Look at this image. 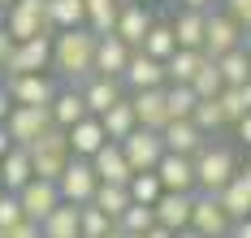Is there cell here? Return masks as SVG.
<instances>
[{"instance_id":"cell-57","label":"cell","mask_w":251,"mask_h":238,"mask_svg":"<svg viewBox=\"0 0 251 238\" xmlns=\"http://www.w3.org/2000/svg\"><path fill=\"white\" fill-rule=\"evenodd\" d=\"M122 238H143V234H122Z\"/></svg>"},{"instance_id":"cell-15","label":"cell","mask_w":251,"mask_h":238,"mask_svg":"<svg viewBox=\"0 0 251 238\" xmlns=\"http://www.w3.org/2000/svg\"><path fill=\"white\" fill-rule=\"evenodd\" d=\"M87 160H91V173H96L100 182H117V186H126V182H130V173H134V169L126 165L122 147H117L113 139H104V143H100V147H96Z\"/></svg>"},{"instance_id":"cell-39","label":"cell","mask_w":251,"mask_h":238,"mask_svg":"<svg viewBox=\"0 0 251 238\" xmlns=\"http://www.w3.org/2000/svg\"><path fill=\"white\" fill-rule=\"evenodd\" d=\"M113 230V221L96 204H78V238H104Z\"/></svg>"},{"instance_id":"cell-6","label":"cell","mask_w":251,"mask_h":238,"mask_svg":"<svg viewBox=\"0 0 251 238\" xmlns=\"http://www.w3.org/2000/svg\"><path fill=\"white\" fill-rule=\"evenodd\" d=\"M117 147H122L126 165L139 173V169H156V160L165 156V143H160V130H143V126H134V130L117 139Z\"/></svg>"},{"instance_id":"cell-35","label":"cell","mask_w":251,"mask_h":238,"mask_svg":"<svg viewBox=\"0 0 251 238\" xmlns=\"http://www.w3.org/2000/svg\"><path fill=\"white\" fill-rule=\"evenodd\" d=\"M139 48H143L148 56H156V61H165V56H169V52L177 48V39H174V26H169V22H151Z\"/></svg>"},{"instance_id":"cell-1","label":"cell","mask_w":251,"mask_h":238,"mask_svg":"<svg viewBox=\"0 0 251 238\" xmlns=\"http://www.w3.org/2000/svg\"><path fill=\"white\" fill-rule=\"evenodd\" d=\"M91 56H96V30L91 26H70V30H52V65L61 70L65 82L91 78Z\"/></svg>"},{"instance_id":"cell-16","label":"cell","mask_w":251,"mask_h":238,"mask_svg":"<svg viewBox=\"0 0 251 238\" xmlns=\"http://www.w3.org/2000/svg\"><path fill=\"white\" fill-rule=\"evenodd\" d=\"M191 195L195 190H160L156 195V204H151V212H156V225H165V230H186V221H191Z\"/></svg>"},{"instance_id":"cell-25","label":"cell","mask_w":251,"mask_h":238,"mask_svg":"<svg viewBox=\"0 0 251 238\" xmlns=\"http://www.w3.org/2000/svg\"><path fill=\"white\" fill-rule=\"evenodd\" d=\"M39 238H78V204L61 199V204L39 221Z\"/></svg>"},{"instance_id":"cell-34","label":"cell","mask_w":251,"mask_h":238,"mask_svg":"<svg viewBox=\"0 0 251 238\" xmlns=\"http://www.w3.org/2000/svg\"><path fill=\"white\" fill-rule=\"evenodd\" d=\"M221 87H226V82H221V70H217V61L203 52L200 70H195V78H191V91H195V100H212Z\"/></svg>"},{"instance_id":"cell-38","label":"cell","mask_w":251,"mask_h":238,"mask_svg":"<svg viewBox=\"0 0 251 238\" xmlns=\"http://www.w3.org/2000/svg\"><path fill=\"white\" fill-rule=\"evenodd\" d=\"M126 190H130L134 204H156V195H160L165 186H160V178H156V169H139V173H130Z\"/></svg>"},{"instance_id":"cell-13","label":"cell","mask_w":251,"mask_h":238,"mask_svg":"<svg viewBox=\"0 0 251 238\" xmlns=\"http://www.w3.org/2000/svg\"><path fill=\"white\" fill-rule=\"evenodd\" d=\"M122 82L130 91H148V87H165V61L148 56L143 48H130V61L122 70Z\"/></svg>"},{"instance_id":"cell-14","label":"cell","mask_w":251,"mask_h":238,"mask_svg":"<svg viewBox=\"0 0 251 238\" xmlns=\"http://www.w3.org/2000/svg\"><path fill=\"white\" fill-rule=\"evenodd\" d=\"M148 26H151L148 4H139V0H122L117 22H113V35L122 39L126 48H139V44H143V35H148Z\"/></svg>"},{"instance_id":"cell-21","label":"cell","mask_w":251,"mask_h":238,"mask_svg":"<svg viewBox=\"0 0 251 238\" xmlns=\"http://www.w3.org/2000/svg\"><path fill=\"white\" fill-rule=\"evenodd\" d=\"M217 199H221V208L229 212V221L247 216V212H251V169H234L229 182L217 190Z\"/></svg>"},{"instance_id":"cell-47","label":"cell","mask_w":251,"mask_h":238,"mask_svg":"<svg viewBox=\"0 0 251 238\" xmlns=\"http://www.w3.org/2000/svg\"><path fill=\"white\" fill-rule=\"evenodd\" d=\"M234 126H238V139H243V143L251 147V113H243V117H238Z\"/></svg>"},{"instance_id":"cell-45","label":"cell","mask_w":251,"mask_h":238,"mask_svg":"<svg viewBox=\"0 0 251 238\" xmlns=\"http://www.w3.org/2000/svg\"><path fill=\"white\" fill-rule=\"evenodd\" d=\"M13 48H18V39H13L9 30H0V70H4V61L13 56Z\"/></svg>"},{"instance_id":"cell-53","label":"cell","mask_w":251,"mask_h":238,"mask_svg":"<svg viewBox=\"0 0 251 238\" xmlns=\"http://www.w3.org/2000/svg\"><path fill=\"white\" fill-rule=\"evenodd\" d=\"M238 48H243V52L251 56V30H243V44H238Z\"/></svg>"},{"instance_id":"cell-29","label":"cell","mask_w":251,"mask_h":238,"mask_svg":"<svg viewBox=\"0 0 251 238\" xmlns=\"http://www.w3.org/2000/svg\"><path fill=\"white\" fill-rule=\"evenodd\" d=\"M200 61H203L200 48H174L165 56V82H191L195 70H200Z\"/></svg>"},{"instance_id":"cell-54","label":"cell","mask_w":251,"mask_h":238,"mask_svg":"<svg viewBox=\"0 0 251 238\" xmlns=\"http://www.w3.org/2000/svg\"><path fill=\"white\" fill-rule=\"evenodd\" d=\"M174 238H203V234H195V230H177Z\"/></svg>"},{"instance_id":"cell-17","label":"cell","mask_w":251,"mask_h":238,"mask_svg":"<svg viewBox=\"0 0 251 238\" xmlns=\"http://www.w3.org/2000/svg\"><path fill=\"white\" fill-rule=\"evenodd\" d=\"M160 143H165V152H182V156H195L203 143H208V134L191 121V117H174V121H165V130H160Z\"/></svg>"},{"instance_id":"cell-43","label":"cell","mask_w":251,"mask_h":238,"mask_svg":"<svg viewBox=\"0 0 251 238\" xmlns=\"http://www.w3.org/2000/svg\"><path fill=\"white\" fill-rule=\"evenodd\" d=\"M226 13H229L243 30H251V0H226Z\"/></svg>"},{"instance_id":"cell-3","label":"cell","mask_w":251,"mask_h":238,"mask_svg":"<svg viewBox=\"0 0 251 238\" xmlns=\"http://www.w3.org/2000/svg\"><path fill=\"white\" fill-rule=\"evenodd\" d=\"M26 156H30V173H35V178L56 182V173H61V169H65V160H70V139H65L61 126H48V130L26 147Z\"/></svg>"},{"instance_id":"cell-33","label":"cell","mask_w":251,"mask_h":238,"mask_svg":"<svg viewBox=\"0 0 251 238\" xmlns=\"http://www.w3.org/2000/svg\"><path fill=\"white\" fill-rule=\"evenodd\" d=\"M117 9H122V0H82L87 26L96 30V35H108V30H113V22H117Z\"/></svg>"},{"instance_id":"cell-8","label":"cell","mask_w":251,"mask_h":238,"mask_svg":"<svg viewBox=\"0 0 251 238\" xmlns=\"http://www.w3.org/2000/svg\"><path fill=\"white\" fill-rule=\"evenodd\" d=\"M48 65H52V35L44 30V35H30L13 48V56L4 61V74H39Z\"/></svg>"},{"instance_id":"cell-19","label":"cell","mask_w":251,"mask_h":238,"mask_svg":"<svg viewBox=\"0 0 251 238\" xmlns=\"http://www.w3.org/2000/svg\"><path fill=\"white\" fill-rule=\"evenodd\" d=\"M156 178L165 190H195V160L182 152H165L156 160Z\"/></svg>"},{"instance_id":"cell-4","label":"cell","mask_w":251,"mask_h":238,"mask_svg":"<svg viewBox=\"0 0 251 238\" xmlns=\"http://www.w3.org/2000/svg\"><path fill=\"white\" fill-rule=\"evenodd\" d=\"M4 134H9V143H18V147H30L39 134L52 126L48 108L44 104H9V113H4Z\"/></svg>"},{"instance_id":"cell-27","label":"cell","mask_w":251,"mask_h":238,"mask_svg":"<svg viewBox=\"0 0 251 238\" xmlns=\"http://www.w3.org/2000/svg\"><path fill=\"white\" fill-rule=\"evenodd\" d=\"M44 22L48 30H70V26H87L82 0H44Z\"/></svg>"},{"instance_id":"cell-51","label":"cell","mask_w":251,"mask_h":238,"mask_svg":"<svg viewBox=\"0 0 251 238\" xmlns=\"http://www.w3.org/2000/svg\"><path fill=\"white\" fill-rule=\"evenodd\" d=\"M182 9H212V0H182Z\"/></svg>"},{"instance_id":"cell-26","label":"cell","mask_w":251,"mask_h":238,"mask_svg":"<svg viewBox=\"0 0 251 238\" xmlns=\"http://www.w3.org/2000/svg\"><path fill=\"white\" fill-rule=\"evenodd\" d=\"M30 178H35V173H30V156H26V147L13 143V147L0 156V182H4V190H22Z\"/></svg>"},{"instance_id":"cell-37","label":"cell","mask_w":251,"mask_h":238,"mask_svg":"<svg viewBox=\"0 0 251 238\" xmlns=\"http://www.w3.org/2000/svg\"><path fill=\"white\" fill-rule=\"evenodd\" d=\"M191 108H195L191 82H165V113H169V121L174 117H191Z\"/></svg>"},{"instance_id":"cell-31","label":"cell","mask_w":251,"mask_h":238,"mask_svg":"<svg viewBox=\"0 0 251 238\" xmlns=\"http://www.w3.org/2000/svg\"><path fill=\"white\" fill-rule=\"evenodd\" d=\"M169 26H174L177 48H203V9H182L177 22H169Z\"/></svg>"},{"instance_id":"cell-41","label":"cell","mask_w":251,"mask_h":238,"mask_svg":"<svg viewBox=\"0 0 251 238\" xmlns=\"http://www.w3.org/2000/svg\"><path fill=\"white\" fill-rule=\"evenodd\" d=\"M212 100H217V108H221L226 126H234V121H238V117L247 113V108H243V95H238V87H221V91H217Z\"/></svg>"},{"instance_id":"cell-42","label":"cell","mask_w":251,"mask_h":238,"mask_svg":"<svg viewBox=\"0 0 251 238\" xmlns=\"http://www.w3.org/2000/svg\"><path fill=\"white\" fill-rule=\"evenodd\" d=\"M13 221H22V204L13 190H0V230H9Z\"/></svg>"},{"instance_id":"cell-44","label":"cell","mask_w":251,"mask_h":238,"mask_svg":"<svg viewBox=\"0 0 251 238\" xmlns=\"http://www.w3.org/2000/svg\"><path fill=\"white\" fill-rule=\"evenodd\" d=\"M0 238H39V221H13L9 230H0Z\"/></svg>"},{"instance_id":"cell-40","label":"cell","mask_w":251,"mask_h":238,"mask_svg":"<svg viewBox=\"0 0 251 238\" xmlns=\"http://www.w3.org/2000/svg\"><path fill=\"white\" fill-rule=\"evenodd\" d=\"M191 121H195L203 134H217L221 126H226V117H221L217 100H195V108H191Z\"/></svg>"},{"instance_id":"cell-10","label":"cell","mask_w":251,"mask_h":238,"mask_svg":"<svg viewBox=\"0 0 251 238\" xmlns=\"http://www.w3.org/2000/svg\"><path fill=\"white\" fill-rule=\"evenodd\" d=\"M4 30H9L18 44L30 39V35H44V30H48V22H44V0H13V4L4 9Z\"/></svg>"},{"instance_id":"cell-23","label":"cell","mask_w":251,"mask_h":238,"mask_svg":"<svg viewBox=\"0 0 251 238\" xmlns=\"http://www.w3.org/2000/svg\"><path fill=\"white\" fill-rule=\"evenodd\" d=\"M82 104H87V113H96L100 117L108 104H117L122 100V78H104V74H91V78H82Z\"/></svg>"},{"instance_id":"cell-20","label":"cell","mask_w":251,"mask_h":238,"mask_svg":"<svg viewBox=\"0 0 251 238\" xmlns=\"http://www.w3.org/2000/svg\"><path fill=\"white\" fill-rule=\"evenodd\" d=\"M134 121L143 126V130H165V121H169V113H165V87H148V91H134Z\"/></svg>"},{"instance_id":"cell-48","label":"cell","mask_w":251,"mask_h":238,"mask_svg":"<svg viewBox=\"0 0 251 238\" xmlns=\"http://www.w3.org/2000/svg\"><path fill=\"white\" fill-rule=\"evenodd\" d=\"M143 238H174V230H165V225H151V230H143Z\"/></svg>"},{"instance_id":"cell-2","label":"cell","mask_w":251,"mask_h":238,"mask_svg":"<svg viewBox=\"0 0 251 238\" xmlns=\"http://www.w3.org/2000/svg\"><path fill=\"white\" fill-rule=\"evenodd\" d=\"M191 160H195V190H208V195H217L229 182V173L238 169L234 147H226V143H203Z\"/></svg>"},{"instance_id":"cell-5","label":"cell","mask_w":251,"mask_h":238,"mask_svg":"<svg viewBox=\"0 0 251 238\" xmlns=\"http://www.w3.org/2000/svg\"><path fill=\"white\" fill-rule=\"evenodd\" d=\"M229 212L221 208V199L217 195H208V190H195L191 195V221H186V230H195L203 238H229Z\"/></svg>"},{"instance_id":"cell-46","label":"cell","mask_w":251,"mask_h":238,"mask_svg":"<svg viewBox=\"0 0 251 238\" xmlns=\"http://www.w3.org/2000/svg\"><path fill=\"white\" fill-rule=\"evenodd\" d=\"M229 238H251V212H247V216H238V221L229 225Z\"/></svg>"},{"instance_id":"cell-24","label":"cell","mask_w":251,"mask_h":238,"mask_svg":"<svg viewBox=\"0 0 251 238\" xmlns=\"http://www.w3.org/2000/svg\"><path fill=\"white\" fill-rule=\"evenodd\" d=\"M65 139H70V156H91V152L104 143V126H100V117H96V113L78 117L74 126L65 130Z\"/></svg>"},{"instance_id":"cell-22","label":"cell","mask_w":251,"mask_h":238,"mask_svg":"<svg viewBox=\"0 0 251 238\" xmlns=\"http://www.w3.org/2000/svg\"><path fill=\"white\" fill-rule=\"evenodd\" d=\"M48 117H52V126H61V130H70L78 117H87L82 91H78L74 82H70V87H56V95L48 100Z\"/></svg>"},{"instance_id":"cell-52","label":"cell","mask_w":251,"mask_h":238,"mask_svg":"<svg viewBox=\"0 0 251 238\" xmlns=\"http://www.w3.org/2000/svg\"><path fill=\"white\" fill-rule=\"evenodd\" d=\"M9 147H13V143H9V134H4V126H0V156H4Z\"/></svg>"},{"instance_id":"cell-12","label":"cell","mask_w":251,"mask_h":238,"mask_svg":"<svg viewBox=\"0 0 251 238\" xmlns=\"http://www.w3.org/2000/svg\"><path fill=\"white\" fill-rule=\"evenodd\" d=\"M13 195H18V204H22L26 221H44V216L61 204V190H56V182H48V178H30V182H26L22 190H13Z\"/></svg>"},{"instance_id":"cell-49","label":"cell","mask_w":251,"mask_h":238,"mask_svg":"<svg viewBox=\"0 0 251 238\" xmlns=\"http://www.w3.org/2000/svg\"><path fill=\"white\" fill-rule=\"evenodd\" d=\"M238 95H243V108H247V113H251V78L243 82V87H238Z\"/></svg>"},{"instance_id":"cell-32","label":"cell","mask_w":251,"mask_h":238,"mask_svg":"<svg viewBox=\"0 0 251 238\" xmlns=\"http://www.w3.org/2000/svg\"><path fill=\"white\" fill-rule=\"evenodd\" d=\"M217 61V70H221V82L226 87H243V82L251 78V56L243 52V48H229V52L212 56Z\"/></svg>"},{"instance_id":"cell-30","label":"cell","mask_w":251,"mask_h":238,"mask_svg":"<svg viewBox=\"0 0 251 238\" xmlns=\"http://www.w3.org/2000/svg\"><path fill=\"white\" fill-rule=\"evenodd\" d=\"M87 204H96L108 221H117V216L126 212V204H130V190L117 186V182H96V190H91V199H87Z\"/></svg>"},{"instance_id":"cell-56","label":"cell","mask_w":251,"mask_h":238,"mask_svg":"<svg viewBox=\"0 0 251 238\" xmlns=\"http://www.w3.org/2000/svg\"><path fill=\"white\" fill-rule=\"evenodd\" d=\"M0 30H4V4H0Z\"/></svg>"},{"instance_id":"cell-50","label":"cell","mask_w":251,"mask_h":238,"mask_svg":"<svg viewBox=\"0 0 251 238\" xmlns=\"http://www.w3.org/2000/svg\"><path fill=\"white\" fill-rule=\"evenodd\" d=\"M9 104H13V100H9V91L0 87V121H4V113H9Z\"/></svg>"},{"instance_id":"cell-9","label":"cell","mask_w":251,"mask_h":238,"mask_svg":"<svg viewBox=\"0 0 251 238\" xmlns=\"http://www.w3.org/2000/svg\"><path fill=\"white\" fill-rule=\"evenodd\" d=\"M96 173H91V160L87 156H70L65 160V169L56 173V190H61V199H70V204H87L91 199V190H96Z\"/></svg>"},{"instance_id":"cell-36","label":"cell","mask_w":251,"mask_h":238,"mask_svg":"<svg viewBox=\"0 0 251 238\" xmlns=\"http://www.w3.org/2000/svg\"><path fill=\"white\" fill-rule=\"evenodd\" d=\"M113 225H117L122 234H143V230H151V225H156V212H151V204H134V199H130V204H126V212L113 221Z\"/></svg>"},{"instance_id":"cell-11","label":"cell","mask_w":251,"mask_h":238,"mask_svg":"<svg viewBox=\"0 0 251 238\" xmlns=\"http://www.w3.org/2000/svg\"><path fill=\"white\" fill-rule=\"evenodd\" d=\"M4 91H9V100L13 104H44L56 95V82L39 70V74H4Z\"/></svg>"},{"instance_id":"cell-60","label":"cell","mask_w":251,"mask_h":238,"mask_svg":"<svg viewBox=\"0 0 251 238\" xmlns=\"http://www.w3.org/2000/svg\"><path fill=\"white\" fill-rule=\"evenodd\" d=\"M139 4H151V0H139Z\"/></svg>"},{"instance_id":"cell-58","label":"cell","mask_w":251,"mask_h":238,"mask_svg":"<svg viewBox=\"0 0 251 238\" xmlns=\"http://www.w3.org/2000/svg\"><path fill=\"white\" fill-rule=\"evenodd\" d=\"M0 4H4V9H9V4H13V0H0Z\"/></svg>"},{"instance_id":"cell-55","label":"cell","mask_w":251,"mask_h":238,"mask_svg":"<svg viewBox=\"0 0 251 238\" xmlns=\"http://www.w3.org/2000/svg\"><path fill=\"white\" fill-rule=\"evenodd\" d=\"M104 238H122V230H117V225H113V230H108V234H104Z\"/></svg>"},{"instance_id":"cell-59","label":"cell","mask_w":251,"mask_h":238,"mask_svg":"<svg viewBox=\"0 0 251 238\" xmlns=\"http://www.w3.org/2000/svg\"><path fill=\"white\" fill-rule=\"evenodd\" d=\"M0 87H4V70H0Z\"/></svg>"},{"instance_id":"cell-28","label":"cell","mask_w":251,"mask_h":238,"mask_svg":"<svg viewBox=\"0 0 251 238\" xmlns=\"http://www.w3.org/2000/svg\"><path fill=\"white\" fill-rule=\"evenodd\" d=\"M100 126H104V139H126V134L134 130L139 121H134V108H130V100H117V104H108L100 113Z\"/></svg>"},{"instance_id":"cell-61","label":"cell","mask_w":251,"mask_h":238,"mask_svg":"<svg viewBox=\"0 0 251 238\" xmlns=\"http://www.w3.org/2000/svg\"><path fill=\"white\" fill-rule=\"evenodd\" d=\"M0 190H4V182H0Z\"/></svg>"},{"instance_id":"cell-18","label":"cell","mask_w":251,"mask_h":238,"mask_svg":"<svg viewBox=\"0 0 251 238\" xmlns=\"http://www.w3.org/2000/svg\"><path fill=\"white\" fill-rule=\"evenodd\" d=\"M126 61H130V48L108 30V35H96V56H91V74H104V78H122Z\"/></svg>"},{"instance_id":"cell-7","label":"cell","mask_w":251,"mask_h":238,"mask_svg":"<svg viewBox=\"0 0 251 238\" xmlns=\"http://www.w3.org/2000/svg\"><path fill=\"white\" fill-rule=\"evenodd\" d=\"M238 44H243V26H238L229 13L203 9V48H200V52L221 56V52H229V48H238Z\"/></svg>"}]
</instances>
